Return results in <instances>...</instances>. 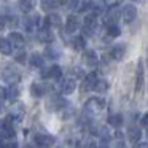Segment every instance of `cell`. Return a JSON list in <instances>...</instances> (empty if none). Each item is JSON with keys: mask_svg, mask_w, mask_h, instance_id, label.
I'll list each match as a JSON object with an SVG mask.
<instances>
[{"mask_svg": "<svg viewBox=\"0 0 148 148\" xmlns=\"http://www.w3.org/2000/svg\"><path fill=\"white\" fill-rule=\"evenodd\" d=\"M119 18H121V14H119V10H118V8H116V7L108 8V11H107V14H105V24H107V26L116 24Z\"/></svg>", "mask_w": 148, "mask_h": 148, "instance_id": "obj_14", "label": "cell"}, {"mask_svg": "<svg viewBox=\"0 0 148 148\" xmlns=\"http://www.w3.org/2000/svg\"><path fill=\"white\" fill-rule=\"evenodd\" d=\"M80 0H69L67 2V5H69V8H72V10H77V8H80Z\"/></svg>", "mask_w": 148, "mask_h": 148, "instance_id": "obj_31", "label": "cell"}, {"mask_svg": "<svg viewBox=\"0 0 148 148\" xmlns=\"http://www.w3.org/2000/svg\"><path fill=\"white\" fill-rule=\"evenodd\" d=\"M78 27H80L78 18L75 16V14H70V16L67 18V21H65V30H67L69 34H73V32L78 30Z\"/></svg>", "mask_w": 148, "mask_h": 148, "instance_id": "obj_16", "label": "cell"}, {"mask_svg": "<svg viewBox=\"0 0 148 148\" xmlns=\"http://www.w3.org/2000/svg\"><path fill=\"white\" fill-rule=\"evenodd\" d=\"M134 148H148V143L147 142H137Z\"/></svg>", "mask_w": 148, "mask_h": 148, "instance_id": "obj_39", "label": "cell"}, {"mask_svg": "<svg viewBox=\"0 0 148 148\" xmlns=\"http://www.w3.org/2000/svg\"><path fill=\"white\" fill-rule=\"evenodd\" d=\"M107 34L110 38H115V37L121 35V29L118 27V24H112V26H107Z\"/></svg>", "mask_w": 148, "mask_h": 148, "instance_id": "obj_26", "label": "cell"}, {"mask_svg": "<svg viewBox=\"0 0 148 148\" xmlns=\"http://www.w3.org/2000/svg\"><path fill=\"white\" fill-rule=\"evenodd\" d=\"M73 75H75V77H77V78H81V77H84L83 70H81L80 67H75V69H73Z\"/></svg>", "mask_w": 148, "mask_h": 148, "instance_id": "obj_35", "label": "cell"}, {"mask_svg": "<svg viewBox=\"0 0 148 148\" xmlns=\"http://www.w3.org/2000/svg\"><path fill=\"white\" fill-rule=\"evenodd\" d=\"M42 77L43 78H53V80H59L62 77V69L59 65H51L49 69L42 72Z\"/></svg>", "mask_w": 148, "mask_h": 148, "instance_id": "obj_11", "label": "cell"}, {"mask_svg": "<svg viewBox=\"0 0 148 148\" xmlns=\"http://www.w3.org/2000/svg\"><path fill=\"white\" fill-rule=\"evenodd\" d=\"M46 92H48V86H46L45 83L35 81V83H32V86H30V94H32V97H43Z\"/></svg>", "mask_w": 148, "mask_h": 148, "instance_id": "obj_12", "label": "cell"}, {"mask_svg": "<svg viewBox=\"0 0 148 148\" xmlns=\"http://www.w3.org/2000/svg\"><path fill=\"white\" fill-rule=\"evenodd\" d=\"M2 78H3V81H7L8 84H18L21 80V73L18 69H14L13 65H5L3 69H2Z\"/></svg>", "mask_w": 148, "mask_h": 148, "instance_id": "obj_2", "label": "cell"}, {"mask_svg": "<svg viewBox=\"0 0 148 148\" xmlns=\"http://www.w3.org/2000/svg\"><path fill=\"white\" fill-rule=\"evenodd\" d=\"M8 42L11 43L13 48H18V49H23L24 45H26V38H24L23 34H19V32H11Z\"/></svg>", "mask_w": 148, "mask_h": 148, "instance_id": "obj_9", "label": "cell"}, {"mask_svg": "<svg viewBox=\"0 0 148 148\" xmlns=\"http://www.w3.org/2000/svg\"><path fill=\"white\" fill-rule=\"evenodd\" d=\"M110 84L107 80H97L96 81V86H94V91H97L99 94H105L107 91H108Z\"/></svg>", "mask_w": 148, "mask_h": 148, "instance_id": "obj_23", "label": "cell"}, {"mask_svg": "<svg viewBox=\"0 0 148 148\" xmlns=\"http://www.w3.org/2000/svg\"><path fill=\"white\" fill-rule=\"evenodd\" d=\"M58 0H42V8L45 11H48V13H51V11H54L56 8H58Z\"/></svg>", "mask_w": 148, "mask_h": 148, "instance_id": "obj_24", "label": "cell"}, {"mask_svg": "<svg viewBox=\"0 0 148 148\" xmlns=\"http://www.w3.org/2000/svg\"><path fill=\"white\" fill-rule=\"evenodd\" d=\"M83 62L86 67L89 69H94L97 64H99V58H97L96 51L94 49H86V51L83 53Z\"/></svg>", "mask_w": 148, "mask_h": 148, "instance_id": "obj_8", "label": "cell"}, {"mask_svg": "<svg viewBox=\"0 0 148 148\" xmlns=\"http://www.w3.org/2000/svg\"><path fill=\"white\" fill-rule=\"evenodd\" d=\"M3 148H18V143L14 140H10L7 143H3Z\"/></svg>", "mask_w": 148, "mask_h": 148, "instance_id": "obj_36", "label": "cell"}, {"mask_svg": "<svg viewBox=\"0 0 148 148\" xmlns=\"http://www.w3.org/2000/svg\"><path fill=\"white\" fill-rule=\"evenodd\" d=\"M2 134H3V121H0V138H2Z\"/></svg>", "mask_w": 148, "mask_h": 148, "instance_id": "obj_40", "label": "cell"}, {"mask_svg": "<svg viewBox=\"0 0 148 148\" xmlns=\"http://www.w3.org/2000/svg\"><path fill=\"white\" fill-rule=\"evenodd\" d=\"M45 56L49 58V59H59L61 49H59L58 46H54V45H49V46H46V49H45Z\"/></svg>", "mask_w": 148, "mask_h": 148, "instance_id": "obj_22", "label": "cell"}, {"mask_svg": "<svg viewBox=\"0 0 148 148\" xmlns=\"http://www.w3.org/2000/svg\"><path fill=\"white\" fill-rule=\"evenodd\" d=\"M37 37H38V40L42 43H53V40H54V35H53V30L49 29V27H42V29H38V32H37Z\"/></svg>", "mask_w": 148, "mask_h": 148, "instance_id": "obj_10", "label": "cell"}, {"mask_svg": "<svg viewBox=\"0 0 148 148\" xmlns=\"http://www.w3.org/2000/svg\"><path fill=\"white\" fill-rule=\"evenodd\" d=\"M0 53L5 56H10L13 53V46L8 42V38H0Z\"/></svg>", "mask_w": 148, "mask_h": 148, "instance_id": "obj_21", "label": "cell"}, {"mask_svg": "<svg viewBox=\"0 0 148 148\" xmlns=\"http://www.w3.org/2000/svg\"><path fill=\"white\" fill-rule=\"evenodd\" d=\"M67 2L69 0H58V3H64V5H67Z\"/></svg>", "mask_w": 148, "mask_h": 148, "instance_id": "obj_41", "label": "cell"}, {"mask_svg": "<svg viewBox=\"0 0 148 148\" xmlns=\"http://www.w3.org/2000/svg\"><path fill=\"white\" fill-rule=\"evenodd\" d=\"M24 115H26V105L21 103V102H16L11 107V112H10V115H8V118L13 123H21L24 118Z\"/></svg>", "mask_w": 148, "mask_h": 148, "instance_id": "obj_3", "label": "cell"}, {"mask_svg": "<svg viewBox=\"0 0 148 148\" xmlns=\"http://www.w3.org/2000/svg\"><path fill=\"white\" fill-rule=\"evenodd\" d=\"M140 126H142V127H147V126H148V115H147V113H143V115H142Z\"/></svg>", "mask_w": 148, "mask_h": 148, "instance_id": "obj_34", "label": "cell"}, {"mask_svg": "<svg viewBox=\"0 0 148 148\" xmlns=\"http://www.w3.org/2000/svg\"><path fill=\"white\" fill-rule=\"evenodd\" d=\"M5 27H7V19H5L3 16H0V32H2Z\"/></svg>", "mask_w": 148, "mask_h": 148, "instance_id": "obj_37", "label": "cell"}, {"mask_svg": "<svg viewBox=\"0 0 148 148\" xmlns=\"http://www.w3.org/2000/svg\"><path fill=\"white\" fill-rule=\"evenodd\" d=\"M96 148H107L105 145H100V147H96Z\"/></svg>", "mask_w": 148, "mask_h": 148, "instance_id": "obj_42", "label": "cell"}, {"mask_svg": "<svg viewBox=\"0 0 148 148\" xmlns=\"http://www.w3.org/2000/svg\"><path fill=\"white\" fill-rule=\"evenodd\" d=\"M29 62H30V65H32V67H35V69L43 67V56L38 54V53H34V54L30 56Z\"/></svg>", "mask_w": 148, "mask_h": 148, "instance_id": "obj_25", "label": "cell"}, {"mask_svg": "<svg viewBox=\"0 0 148 148\" xmlns=\"http://www.w3.org/2000/svg\"><path fill=\"white\" fill-rule=\"evenodd\" d=\"M142 83H143V64H142V61L138 62V70H137V91L142 88Z\"/></svg>", "mask_w": 148, "mask_h": 148, "instance_id": "obj_28", "label": "cell"}, {"mask_svg": "<svg viewBox=\"0 0 148 148\" xmlns=\"http://www.w3.org/2000/svg\"><path fill=\"white\" fill-rule=\"evenodd\" d=\"M56 138L49 134H37L35 135V145L37 148H51L54 145Z\"/></svg>", "mask_w": 148, "mask_h": 148, "instance_id": "obj_5", "label": "cell"}, {"mask_svg": "<svg viewBox=\"0 0 148 148\" xmlns=\"http://www.w3.org/2000/svg\"><path fill=\"white\" fill-rule=\"evenodd\" d=\"M123 123H124V118L121 113H113L108 116V124L112 127H119V126H123Z\"/></svg>", "mask_w": 148, "mask_h": 148, "instance_id": "obj_19", "label": "cell"}, {"mask_svg": "<svg viewBox=\"0 0 148 148\" xmlns=\"http://www.w3.org/2000/svg\"><path fill=\"white\" fill-rule=\"evenodd\" d=\"M126 54V45L124 43H118L110 49V56H112L113 61H121Z\"/></svg>", "mask_w": 148, "mask_h": 148, "instance_id": "obj_13", "label": "cell"}, {"mask_svg": "<svg viewBox=\"0 0 148 148\" xmlns=\"http://www.w3.org/2000/svg\"><path fill=\"white\" fill-rule=\"evenodd\" d=\"M103 107H105V102H103L102 97H91V99L84 103L83 110H84V113L91 118V116L99 115V113L103 110Z\"/></svg>", "mask_w": 148, "mask_h": 148, "instance_id": "obj_1", "label": "cell"}, {"mask_svg": "<svg viewBox=\"0 0 148 148\" xmlns=\"http://www.w3.org/2000/svg\"><path fill=\"white\" fill-rule=\"evenodd\" d=\"M77 88V81L73 78H65L64 81L61 83V92L62 94H72Z\"/></svg>", "mask_w": 148, "mask_h": 148, "instance_id": "obj_17", "label": "cell"}, {"mask_svg": "<svg viewBox=\"0 0 148 148\" xmlns=\"http://www.w3.org/2000/svg\"><path fill=\"white\" fill-rule=\"evenodd\" d=\"M18 96H19V89H18V86H16V84H11V86L7 89V97H5V99L16 100Z\"/></svg>", "mask_w": 148, "mask_h": 148, "instance_id": "obj_27", "label": "cell"}, {"mask_svg": "<svg viewBox=\"0 0 148 148\" xmlns=\"http://www.w3.org/2000/svg\"><path fill=\"white\" fill-rule=\"evenodd\" d=\"M5 19H7V24H10L11 27L18 26V18L16 16H10V18H5Z\"/></svg>", "mask_w": 148, "mask_h": 148, "instance_id": "obj_32", "label": "cell"}, {"mask_svg": "<svg viewBox=\"0 0 148 148\" xmlns=\"http://www.w3.org/2000/svg\"><path fill=\"white\" fill-rule=\"evenodd\" d=\"M19 8L24 11V13H29V11L34 8V2H32V0H21V2H19Z\"/></svg>", "mask_w": 148, "mask_h": 148, "instance_id": "obj_29", "label": "cell"}, {"mask_svg": "<svg viewBox=\"0 0 148 148\" xmlns=\"http://www.w3.org/2000/svg\"><path fill=\"white\" fill-rule=\"evenodd\" d=\"M5 97H7V89L3 86H0V100H3Z\"/></svg>", "mask_w": 148, "mask_h": 148, "instance_id": "obj_38", "label": "cell"}, {"mask_svg": "<svg viewBox=\"0 0 148 148\" xmlns=\"http://www.w3.org/2000/svg\"><path fill=\"white\" fill-rule=\"evenodd\" d=\"M84 46H86V40H84L83 35H77L72 40V48L77 49V51H83Z\"/></svg>", "mask_w": 148, "mask_h": 148, "instance_id": "obj_20", "label": "cell"}, {"mask_svg": "<svg viewBox=\"0 0 148 148\" xmlns=\"http://www.w3.org/2000/svg\"><path fill=\"white\" fill-rule=\"evenodd\" d=\"M119 2H121V0H103V3H105L108 8H113V7H116V5L119 3Z\"/></svg>", "mask_w": 148, "mask_h": 148, "instance_id": "obj_33", "label": "cell"}, {"mask_svg": "<svg viewBox=\"0 0 148 148\" xmlns=\"http://www.w3.org/2000/svg\"><path fill=\"white\" fill-rule=\"evenodd\" d=\"M45 26L46 27H61L62 26V19H61V16L59 14H56V13H49L48 16H46V19H45Z\"/></svg>", "mask_w": 148, "mask_h": 148, "instance_id": "obj_18", "label": "cell"}, {"mask_svg": "<svg viewBox=\"0 0 148 148\" xmlns=\"http://www.w3.org/2000/svg\"><path fill=\"white\" fill-rule=\"evenodd\" d=\"M16 62H19V64H26V61H27V54L24 51H21V53H18L16 54Z\"/></svg>", "mask_w": 148, "mask_h": 148, "instance_id": "obj_30", "label": "cell"}, {"mask_svg": "<svg viewBox=\"0 0 148 148\" xmlns=\"http://www.w3.org/2000/svg\"><path fill=\"white\" fill-rule=\"evenodd\" d=\"M0 112H2V105H0Z\"/></svg>", "mask_w": 148, "mask_h": 148, "instance_id": "obj_43", "label": "cell"}, {"mask_svg": "<svg viewBox=\"0 0 148 148\" xmlns=\"http://www.w3.org/2000/svg\"><path fill=\"white\" fill-rule=\"evenodd\" d=\"M119 14H121V18L126 21V23H132V21L137 18V8H135V5H124V7L121 8V11H119Z\"/></svg>", "mask_w": 148, "mask_h": 148, "instance_id": "obj_6", "label": "cell"}, {"mask_svg": "<svg viewBox=\"0 0 148 148\" xmlns=\"http://www.w3.org/2000/svg\"><path fill=\"white\" fill-rule=\"evenodd\" d=\"M99 80L96 75V72H89L88 75L83 77V83H81L80 89L81 92H89V91H94V86H96V81Z\"/></svg>", "mask_w": 148, "mask_h": 148, "instance_id": "obj_4", "label": "cell"}, {"mask_svg": "<svg viewBox=\"0 0 148 148\" xmlns=\"http://www.w3.org/2000/svg\"><path fill=\"white\" fill-rule=\"evenodd\" d=\"M140 137H142V131H140V126H131L127 129V140L131 143H137L140 142Z\"/></svg>", "mask_w": 148, "mask_h": 148, "instance_id": "obj_15", "label": "cell"}, {"mask_svg": "<svg viewBox=\"0 0 148 148\" xmlns=\"http://www.w3.org/2000/svg\"><path fill=\"white\" fill-rule=\"evenodd\" d=\"M65 100L62 99V97L59 96H51V99H48V102H46V108L49 110V112H58V110H62L65 107Z\"/></svg>", "mask_w": 148, "mask_h": 148, "instance_id": "obj_7", "label": "cell"}]
</instances>
